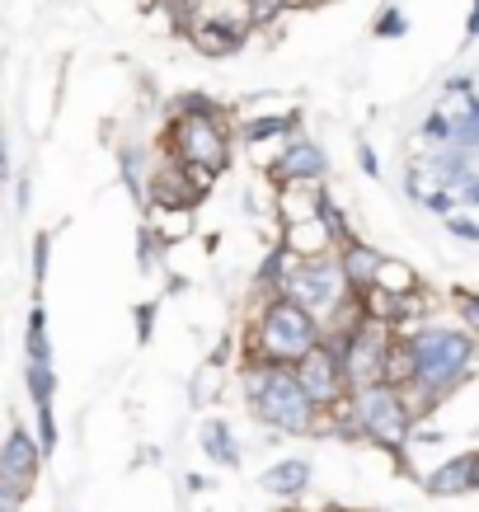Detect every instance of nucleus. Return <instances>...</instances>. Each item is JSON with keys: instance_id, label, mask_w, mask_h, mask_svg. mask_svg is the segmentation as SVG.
I'll return each mask as SVG.
<instances>
[{"instance_id": "obj_1", "label": "nucleus", "mask_w": 479, "mask_h": 512, "mask_svg": "<svg viewBox=\"0 0 479 512\" xmlns=\"http://www.w3.org/2000/svg\"><path fill=\"white\" fill-rule=\"evenodd\" d=\"M404 339H409V353H414V381L400 390H404L409 414L423 419V414H433L447 395H456V390L470 381L475 357H479V339L465 325L461 329L418 325L414 334H404Z\"/></svg>"}, {"instance_id": "obj_2", "label": "nucleus", "mask_w": 479, "mask_h": 512, "mask_svg": "<svg viewBox=\"0 0 479 512\" xmlns=\"http://www.w3.org/2000/svg\"><path fill=\"white\" fill-rule=\"evenodd\" d=\"M325 343V320L296 306L292 296H268L245 329V362H278L296 367Z\"/></svg>"}, {"instance_id": "obj_3", "label": "nucleus", "mask_w": 479, "mask_h": 512, "mask_svg": "<svg viewBox=\"0 0 479 512\" xmlns=\"http://www.w3.org/2000/svg\"><path fill=\"white\" fill-rule=\"evenodd\" d=\"M240 386H245V400L259 423L278 428V433H315L320 404L310 400V390L301 386L296 367L245 362V367H240Z\"/></svg>"}, {"instance_id": "obj_4", "label": "nucleus", "mask_w": 479, "mask_h": 512, "mask_svg": "<svg viewBox=\"0 0 479 512\" xmlns=\"http://www.w3.org/2000/svg\"><path fill=\"white\" fill-rule=\"evenodd\" d=\"M165 151L179 156L193 174H202L207 184L226 174L231 165V132L221 127L217 109L207 104V99H179V109H174V123L165 132Z\"/></svg>"}, {"instance_id": "obj_5", "label": "nucleus", "mask_w": 479, "mask_h": 512, "mask_svg": "<svg viewBox=\"0 0 479 512\" xmlns=\"http://www.w3.org/2000/svg\"><path fill=\"white\" fill-rule=\"evenodd\" d=\"M282 296H292L296 306H306L310 315H320L325 325L329 320H339L343 306H353L357 301L339 254H325V259H296L292 249H282Z\"/></svg>"}, {"instance_id": "obj_6", "label": "nucleus", "mask_w": 479, "mask_h": 512, "mask_svg": "<svg viewBox=\"0 0 479 512\" xmlns=\"http://www.w3.org/2000/svg\"><path fill=\"white\" fill-rule=\"evenodd\" d=\"M353 414H357V433L376 442L386 451H404L409 447V428H414V414L404 404V390L390 386V381H376V386H357L353 390Z\"/></svg>"}, {"instance_id": "obj_7", "label": "nucleus", "mask_w": 479, "mask_h": 512, "mask_svg": "<svg viewBox=\"0 0 479 512\" xmlns=\"http://www.w3.org/2000/svg\"><path fill=\"white\" fill-rule=\"evenodd\" d=\"M52 386H57V372H52L47 315H43V306H33V315H29V390H33V400H38V419H43V451H52V442H57V423H52Z\"/></svg>"}, {"instance_id": "obj_8", "label": "nucleus", "mask_w": 479, "mask_h": 512, "mask_svg": "<svg viewBox=\"0 0 479 512\" xmlns=\"http://www.w3.org/2000/svg\"><path fill=\"white\" fill-rule=\"evenodd\" d=\"M146 184H151V188H146V202H151V207H160V212H188V207H198L202 193L212 188L202 174H193L184 160L170 156V151L160 156V165L151 170V179H146Z\"/></svg>"}, {"instance_id": "obj_9", "label": "nucleus", "mask_w": 479, "mask_h": 512, "mask_svg": "<svg viewBox=\"0 0 479 512\" xmlns=\"http://www.w3.org/2000/svg\"><path fill=\"white\" fill-rule=\"evenodd\" d=\"M38 466H43V447L33 442L24 428H10V442L0 451V484H5V512H15V503L33 489L38 480Z\"/></svg>"}, {"instance_id": "obj_10", "label": "nucleus", "mask_w": 479, "mask_h": 512, "mask_svg": "<svg viewBox=\"0 0 479 512\" xmlns=\"http://www.w3.org/2000/svg\"><path fill=\"white\" fill-rule=\"evenodd\" d=\"M296 376H301V386L310 390V400L320 404V409L339 404L343 395H353V381H348V372H343V357L334 353L329 343H320L306 362H296Z\"/></svg>"}, {"instance_id": "obj_11", "label": "nucleus", "mask_w": 479, "mask_h": 512, "mask_svg": "<svg viewBox=\"0 0 479 512\" xmlns=\"http://www.w3.org/2000/svg\"><path fill=\"white\" fill-rule=\"evenodd\" d=\"M320 174H325V151L315 141H287L282 156L268 165L273 184H315Z\"/></svg>"}, {"instance_id": "obj_12", "label": "nucleus", "mask_w": 479, "mask_h": 512, "mask_svg": "<svg viewBox=\"0 0 479 512\" xmlns=\"http://www.w3.org/2000/svg\"><path fill=\"white\" fill-rule=\"evenodd\" d=\"M245 19H221V15H193L188 19V38H193V47H198L202 57H226V52H235V47L245 43Z\"/></svg>"}, {"instance_id": "obj_13", "label": "nucleus", "mask_w": 479, "mask_h": 512, "mask_svg": "<svg viewBox=\"0 0 479 512\" xmlns=\"http://www.w3.org/2000/svg\"><path fill=\"white\" fill-rule=\"evenodd\" d=\"M329 212V193L320 184H278V221L296 226V221H315Z\"/></svg>"}, {"instance_id": "obj_14", "label": "nucleus", "mask_w": 479, "mask_h": 512, "mask_svg": "<svg viewBox=\"0 0 479 512\" xmlns=\"http://www.w3.org/2000/svg\"><path fill=\"white\" fill-rule=\"evenodd\" d=\"M339 259H343V273H348V282H353V292L362 296V292H371L376 287V278H381V254L371 245H362V240H343V249H339Z\"/></svg>"}, {"instance_id": "obj_15", "label": "nucleus", "mask_w": 479, "mask_h": 512, "mask_svg": "<svg viewBox=\"0 0 479 512\" xmlns=\"http://www.w3.org/2000/svg\"><path fill=\"white\" fill-rule=\"evenodd\" d=\"M428 489H433V494H465V489H479V451H465V456L447 461V466L428 480Z\"/></svg>"}, {"instance_id": "obj_16", "label": "nucleus", "mask_w": 479, "mask_h": 512, "mask_svg": "<svg viewBox=\"0 0 479 512\" xmlns=\"http://www.w3.org/2000/svg\"><path fill=\"white\" fill-rule=\"evenodd\" d=\"M263 494H278V498H287V494H301L310 484V466L306 461H282V466H273V470H263Z\"/></svg>"}, {"instance_id": "obj_17", "label": "nucleus", "mask_w": 479, "mask_h": 512, "mask_svg": "<svg viewBox=\"0 0 479 512\" xmlns=\"http://www.w3.org/2000/svg\"><path fill=\"white\" fill-rule=\"evenodd\" d=\"M202 447H207V456L217 461V466H240V447H235V433L226 428L221 419H212L207 428H202Z\"/></svg>"}, {"instance_id": "obj_18", "label": "nucleus", "mask_w": 479, "mask_h": 512, "mask_svg": "<svg viewBox=\"0 0 479 512\" xmlns=\"http://www.w3.org/2000/svg\"><path fill=\"white\" fill-rule=\"evenodd\" d=\"M376 287H381V292H390V296H409V292H418V273L409 264H400V259H386V264H381Z\"/></svg>"}, {"instance_id": "obj_19", "label": "nucleus", "mask_w": 479, "mask_h": 512, "mask_svg": "<svg viewBox=\"0 0 479 512\" xmlns=\"http://www.w3.org/2000/svg\"><path fill=\"white\" fill-rule=\"evenodd\" d=\"M456 296V311H461V325L479 339V292H451Z\"/></svg>"}, {"instance_id": "obj_20", "label": "nucleus", "mask_w": 479, "mask_h": 512, "mask_svg": "<svg viewBox=\"0 0 479 512\" xmlns=\"http://www.w3.org/2000/svg\"><path fill=\"white\" fill-rule=\"evenodd\" d=\"M376 33H381V38H400V33H404V15H400V10H386V15L376 19Z\"/></svg>"}, {"instance_id": "obj_21", "label": "nucleus", "mask_w": 479, "mask_h": 512, "mask_svg": "<svg viewBox=\"0 0 479 512\" xmlns=\"http://www.w3.org/2000/svg\"><path fill=\"white\" fill-rule=\"evenodd\" d=\"M465 38H470V43H475V38H479V0H475V10H470V24H465Z\"/></svg>"}, {"instance_id": "obj_22", "label": "nucleus", "mask_w": 479, "mask_h": 512, "mask_svg": "<svg viewBox=\"0 0 479 512\" xmlns=\"http://www.w3.org/2000/svg\"><path fill=\"white\" fill-rule=\"evenodd\" d=\"M362 170H367V174H381V165H376V156H371V151H362Z\"/></svg>"}, {"instance_id": "obj_23", "label": "nucleus", "mask_w": 479, "mask_h": 512, "mask_svg": "<svg viewBox=\"0 0 479 512\" xmlns=\"http://www.w3.org/2000/svg\"><path fill=\"white\" fill-rule=\"evenodd\" d=\"M282 5H315V0H282Z\"/></svg>"}]
</instances>
